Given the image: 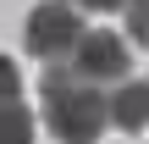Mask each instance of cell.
<instances>
[{
    "instance_id": "cell-7",
    "label": "cell",
    "mask_w": 149,
    "mask_h": 144,
    "mask_svg": "<svg viewBox=\"0 0 149 144\" xmlns=\"http://www.w3.org/2000/svg\"><path fill=\"white\" fill-rule=\"evenodd\" d=\"M77 11H116V6H127V0H72Z\"/></svg>"
},
{
    "instance_id": "cell-5",
    "label": "cell",
    "mask_w": 149,
    "mask_h": 144,
    "mask_svg": "<svg viewBox=\"0 0 149 144\" xmlns=\"http://www.w3.org/2000/svg\"><path fill=\"white\" fill-rule=\"evenodd\" d=\"M28 139H33V122L17 94V67H6V144H28Z\"/></svg>"
},
{
    "instance_id": "cell-2",
    "label": "cell",
    "mask_w": 149,
    "mask_h": 144,
    "mask_svg": "<svg viewBox=\"0 0 149 144\" xmlns=\"http://www.w3.org/2000/svg\"><path fill=\"white\" fill-rule=\"evenodd\" d=\"M83 39H88V28H83V11H77L72 0H44V6H33V11H28L22 44H28V55H39L44 67L72 61Z\"/></svg>"
},
{
    "instance_id": "cell-4",
    "label": "cell",
    "mask_w": 149,
    "mask_h": 144,
    "mask_svg": "<svg viewBox=\"0 0 149 144\" xmlns=\"http://www.w3.org/2000/svg\"><path fill=\"white\" fill-rule=\"evenodd\" d=\"M111 122L122 133H144L149 128V83L144 78H127L122 89H111Z\"/></svg>"
},
{
    "instance_id": "cell-1",
    "label": "cell",
    "mask_w": 149,
    "mask_h": 144,
    "mask_svg": "<svg viewBox=\"0 0 149 144\" xmlns=\"http://www.w3.org/2000/svg\"><path fill=\"white\" fill-rule=\"evenodd\" d=\"M39 100H44V122L61 144H100V133L111 128V94L88 78H77L72 61L44 67L39 78Z\"/></svg>"
},
{
    "instance_id": "cell-6",
    "label": "cell",
    "mask_w": 149,
    "mask_h": 144,
    "mask_svg": "<svg viewBox=\"0 0 149 144\" xmlns=\"http://www.w3.org/2000/svg\"><path fill=\"white\" fill-rule=\"evenodd\" d=\"M122 17H127V39L133 44H149V0H127Z\"/></svg>"
},
{
    "instance_id": "cell-3",
    "label": "cell",
    "mask_w": 149,
    "mask_h": 144,
    "mask_svg": "<svg viewBox=\"0 0 149 144\" xmlns=\"http://www.w3.org/2000/svg\"><path fill=\"white\" fill-rule=\"evenodd\" d=\"M72 67H77V78H88V83H100V89H122L127 72H133V44H127L116 28H88V39L77 44Z\"/></svg>"
}]
</instances>
